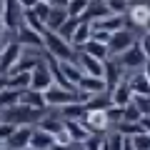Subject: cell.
<instances>
[{
	"mask_svg": "<svg viewBox=\"0 0 150 150\" xmlns=\"http://www.w3.org/2000/svg\"><path fill=\"white\" fill-rule=\"evenodd\" d=\"M88 3H90V0H68V3H65V13H68V18H80L83 13H85Z\"/></svg>",
	"mask_w": 150,
	"mask_h": 150,
	"instance_id": "obj_29",
	"label": "cell"
},
{
	"mask_svg": "<svg viewBox=\"0 0 150 150\" xmlns=\"http://www.w3.org/2000/svg\"><path fill=\"white\" fill-rule=\"evenodd\" d=\"M58 70H60V75H63L65 80L73 83V85H78V80L83 78V70L75 60H58Z\"/></svg>",
	"mask_w": 150,
	"mask_h": 150,
	"instance_id": "obj_18",
	"label": "cell"
},
{
	"mask_svg": "<svg viewBox=\"0 0 150 150\" xmlns=\"http://www.w3.org/2000/svg\"><path fill=\"white\" fill-rule=\"evenodd\" d=\"M103 112H105L108 125H115V123H120V120H123V108H118V105H108Z\"/></svg>",
	"mask_w": 150,
	"mask_h": 150,
	"instance_id": "obj_35",
	"label": "cell"
},
{
	"mask_svg": "<svg viewBox=\"0 0 150 150\" xmlns=\"http://www.w3.org/2000/svg\"><path fill=\"white\" fill-rule=\"evenodd\" d=\"M30 85V73H13L8 75V88H15V90H23V88Z\"/></svg>",
	"mask_w": 150,
	"mask_h": 150,
	"instance_id": "obj_30",
	"label": "cell"
},
{
	"mask_svg": "<svg viewBox=\"0 0 150 150\" xmlns=\"http://www.w3.org/2000/svg\"><path fill=\"white\" fill-rule=\"evenodd\" d=\"M130 103H133V105L138 108L143 115H150V95H140V93H133Z\"/></svg>",
	"mask_w": 150,
	"mask_h": 150,
	"instance_id": "obj_33",
	"label": "cell"
},
{
	"mask_svg": "<svg viewBox=\"0 0 150 150\" xmlns=\"http://www.w3.org/2000/svg\"><path fill=\"white\" fill-rule=\"evenodd\" d=\"M108 98H110V105H118V108L128 105L130 98H133V90H130L128 80H120L118 85H112L110 90H108Z\"/></svg>",
	"mask_w": 150,
	"mask_h": 150,
	"instance_id": "obj_13",
	"label": "cell"
},
{
	"mask_svg": "<svg viewBox=\"0 0 150 150\" xmlns=\"http://www.w3.org/2000/svg\"><path fill=\"white\" fill-rule=\"evenodd\" d=\"M40 115H43V110H35V108L23 105V103H15V105L0 110V120H8L13 125H35Z\"/></svg>",
	"mask_w": 150,
	"mask_h": 150,
	"instance_id": "obj_2",
	"label": "cell"
},
{
	"mask_svg": "<svg viewBox=\"0 0 150 150\" xmlns=\"http://www.w3.org/2000/svg\"><path fill=\"white\" fill-rule=\"evenodd\" d=\"M20 103L23 105H30L35 110H45V98H43V90H35V88H23L20 90Z\"/></svg>",
	"mask_w": 150,
	"mask_h": 150,
	"instance_id": "obj_16",
	"label": "cell"
},
{
	"mask_svg": "<svg viewBox=\"0 0 150 150\" xmlns=\"http://www.w3.org/2000/svg\"><path fill=\"white\" fill-rule=\"evenodd\" d=\"M140 115H143V112H140L138 108L133 105V103L123 105V120H125V123H138V120H140Z\"/></svg>",
	"mask_w": 150,
	"mask_h": 150,
	"instance_id": "obj_36",
	"label": "cell"
},
{
	"mask_svg": "<svg viewBox=\"0 0 150 150\" xmlns=\"http://www.w3.org/2000/svg\"><path fill=\"white\" fill-rule=\"evenodd\" d=\"M63 125H65V133H68L70 143L83 145V143L88 140V135H90V130H88L80 120H68V118H63Z\"/></svg>",
	"mask_w": 150,
	"mask_h": 150,
	"instance_id": "obj_14",
	"label": "cell"
},
{
	"mask_svg": "<svg viewBox=\"0 0 150 150\" xmlns=\"http://www.w3.org/2000/svg\"><path fill=\"white\" fill-rule=\"evenodd\" d=\"M115 128H118V133L120 135H125V138H130V135H135V133H140V123H125V120H120V123H115ZM148 133V130H145Z\"/></svg>",
	"mask_w": 150,
	"mask_h": 150,
	"instance_id": "obj_34",
	"label": "cell"
},
{
	"mask_svg": "<svg viewBox=\"0 0 150 150\" xmlns=\"http://www.w3.org/2000/svg\"><path fill=\"white\" fill-rule=\"evenodd\" d=\"M63 112H65L68 120H80L83 115L88 112V108H85L83 100H73V103H68V105H63Z\"/></svg>",
	"mask_w": 150,
	"mask_h": 150,
	"instance_id": "obj_25",
	"label": "cell"
},
{
	"mask_svg": "<svg viewBox=\"0 0 150 150\" xmlns=\"http://www.w3.org/2000/svg\"><path fill=\"white\" fill-rule=\"evenodd\" d=\"M105 3V8L110 10V15H123V13H128L130 3L128 0H103Z\"/></svg>",
	"mask_w": 150,
	"mask_h": 150,
	"instance_id": "obj_32",
	"label": "cell"
},
{
	"mask_svg": "<svg viewBox=\"0 0 150 150\" xmlns=\"http://www.w3.org/2000/svg\"><path fill=\"white\" fill-rule=\"evenodd\" d=\"M75 88L83 93V98H85V100H90L93 95H98V93H105V90H108V85H105V80H103V78L85 75V73H83V78L78 80V85H75Z\"/></svg>",
	"mask_w": 150,
	"mask_h": 150,
	"instance_id": "obj_10",
	"label": "cell"
},
{
	"mask_svg": "<svg viewBox=\"0 0 150 150\" xmlns=\"http://www.w3.org/2000/svg\"><path fill=\"white\" fill-rule=\"evenodd\" d=\"M3 88H8V75H0V90Z\"/></svg>",
	"mask_w": 150,
	"mask_h": 150,
	"instance_id": "obj_43",
	"label": "cell"
},
{
	"mask_svg": "<svg viewBox=\"0 0 150 150\" xmlns=\"http://www.w3.org/2000/svg\"><path fill=\"white\" fill-rule=\"evenodd\" d=\"M125 80H128V85H130V90H133V93L150 95V78H148V73H145L143 68H140V73L130 75V78H125Z\"/></svg>",
	"mask_w": 150,
	"mask_h": 150,
	"instance_id": "obj_20",
	"label": "cell"
},
{
	"mask_svg": "<svg viewBox=\"0 0 150 150\" xmlns=\"http://www.w3.org/2000/svg\"><path fill=\"white\" fill-rule=\"evenodd\" d=\"M93 28H100V30H105V33H115V30H120V28H125V20H123V15H105V18H100V20L93 23Z\"/></svg>",
	"mask_w": 150,
	"mask_h": 150,
	"instance_id": "obj_22",
	"label": "cell"
},
{
	"mask_svg": "<svg viewBox=\"0 0 150 150\" xmlns=\"http://www.w3.org/2000/svg\"><path fill=\"white\" fill-rule=\"evenodd\" d=\"M128 18L138 28H145L148 25V18H150V10H148V5H143V3H140V5H130L128 8Z\"/></svg>",
	"mask_w": 150,
	"mask_h": 150,
	"instance_id": "obj_24",
	"label": "cell"
},
{
	"mask_svg": "<svg viewBox=\"0 0 150 150\" xmlns=\"http://www.w3.org/2000/svg\"><path fill=\"white\" fill-rule=\"evenodd\" d=\"M15 130V125L13 123H8V120H0V143H5V138Z\"/></svg>",
	"mask_w": 150,
	"mask_h": 150,
	"instance_id": "obj_38",
	"label": "cell"
},
{
	"mask_svg": "<svg viewBox=\"0 0 150 150\" xmlns=\"http://www.w3.org/2000/svg\"><path fill=\"white\" fill-rule=\"evenodd\" d=\"M120 150H135L133 143H130V138H123V148H120Z\"/></svg>",
	"mask_w": 150,
	"mask_h": 150,
	"instance_id": "obj_41",
	"label": "cell"
},
{
	"mask_svg": "<svg viewBox=\"0 0 150 150\" xmlns=\"http://www.w3.org/2000/svg\"><path fill=\"white\" fill-rule=\"evenodd\" d=\"M0 150H10V148H5V145H0Z\"/></svg>",
	"mask_w": 150,
	"mask_h": 150,
	"instance_id": "obj_45",
	"label": "cell"
},
{
	"mask_svg": "<svg viewBox=\"0 0 150 150\" xmlns=\"http://www.w3.org/2000/svg\"><path fill=\"white\" fill-rule=\"evenodd\" d=\"M20 23H23V25H28L30 30H35V33H43V30H45L43 20H40L33 10H23V20H20Z\"/></svg>",
	"mask_w": 150,
	"mask_h": 150,
	"instance_id": "obj_28",
	"label": "cell"
},
{
	"mask_svg": "<svg viewBox=\"0 0 150 150\" xmlns=\"http://www.w3.org/2000/svg\"><path fill=\"white\" fill-rule=\"evenodd\" d=\"M33 13H35L40 20H43V25H45V15H48V10H50V3H35V5L30 8Z\"/></svg>",
	"mask_w": 150,
	"mask_h": 150,
	"instance_id": "obj_37",
	"label": "cell"
},
{
	"mask_svg": "<svg viewBox=\"0 0 150 150\" xmlns=\"http://www.w3.org/2000/svg\"><path fill=\"white\" fill-rule=\"evenodd\" d=\"M3 33H5V25H3V0H0V38H3Z\"/></svg>",
	"mask_w": 150,
	"mask_h": 150,
	"instance_id": "obj_42",
	"label": "cell"
},
{
	"mask_svg": "<svg viewBox=\"0 0 150 150\" xmlns=\"http://www.w3.org/2000/svg\"><path fill=\"white\" fill-rule=\"evenodd\" d=\"M0 145H3V143H0Z\"/></svg>",
	"mask_w": 150,
	"mask_h": 150,
	"instance_id": "obj_47",
	"label": "cell"
},
{
	"mask_svg": "<svg viewBox=\"0 0 150 150\" xmlns=\"http://www.w3.org/2000/svg\"><path fill=\"white\" fill-rule=\"evenodd\" d=\"M40 35H43V48L48 50V55H53L55 60H75L78 50H75L68 40H63L55 30H48V28H45Z\"/></svg>",
	"mask_w": 150,
	"mask_h": 150,
	"instance_id": "obj_1",
	"label": "cell"
},
{
	"mask_svg": "<svg viewBox=\"0 0 150 150\" xmlns=\"http://www.w3.org/2000/svg\"><path fill=\"white\" fill-rule=\"evenodd\" d=\"M15 103H20V90H15V88H3L0 90V110L15 105Z\"/></svg>",
	"mask_w": 150,
	"mask_h": 150,
	"instance_id": "obj_26",
	"label": "cell"
},
{
	"mask_svg": "<svg viewBox=\"0 0 150 150\" xmlns=\"http://www.w3.org/2000/svg\"><path fill=\"white\" fill-rule=\"evenodd\" d=\"M15 35V43L20 45V48H35V50H43V35L35 30H30L28 25H18V30L13 33Z\"/></svg>",
	"mask_w": 150,
	"mask_h": 150,
	"instance_id": "obj_8",
	"label": "cell"
},
{
	"mask_svg": "<svg viewBox=\"0 0 150 150\" xmlns=\"http://www.w3.org/2000/svg\"><path fill=\"white\" fill-rule=\"evenodd\" d=\"M38 3H50V0H38Z\"/></svg>",
	"mask_w": 150,
	"mask_h": 150,
	"instance_id": "obj_46",
	"label": "cell"
},
{
	"mask_svg": "<svg viewBox=\"0 0 150 150\" xmlns=\"http://www.w3.org/2000/svg\"><path fill=\"white\" fill-rule=\"evenodd\" d=\"M55 143V138L50 133H45V130L35 128L33 125V133H30V140H28V145H30L33 150H50V145Z\"/></svg>",
	"mask_w": 150,
	"mask_h": 150,
	"instance_id": "obj_17",
	"label": "cell"
},
{
	"mask_svg": "<svg viewBox=\"0 0 150 150\" xmlns=\"http://www.w3.org/2000/svg\"><path fill=\"white\" fill-rule=\"evenodd\" d=\"M30 133H33V125H15V130L5 138V143H3V145L10 148V150H20V148H25V145H28Z\"/></svg>",
	"mask_w": 150,
	"mask_h": 150,
	"instance_id": "obj_11",
	"label": "cell"
},
{
	"mask_svg": "<svg viewBox=\"0 0 150 150\" xmlns=\"http://www.w3.org/2000/svg\"><path fill=\"white\" fill-rule=\"evenodd\" d=\"M138 43H140V48H143L145 53L150 55V35H143V38H140V40H138Z\"/></svg>",
	"mask_w": 150,
	"mask_h": 150,
	"instance_id": "obj_39",
	"label": "cell"
},
{
	"mask_svg": "<svg viewBox=\"0 0 150 150\" xmlns=\"http://www.w3.org/2000/svg\"><path fill=\"white\" fill-rule=\"evenodd\" d=\"M80 53H88V55H93V58H98V60H108L110 55H108V43H100V40H93V38H88L85 43L80 45Z\"/></svg>",
	"mask_w": 150,
	"mask_h": 150,
	"instance_id": "obj_19",
	"label": "cell"
},
{
	"mask_svg": "<svg viewBox=\"0 0 150 150\" xmlns=\"http://www.w3.org/2000/svg\"><path fill=\"white\" fill-rule=\"evenodd\" d=\"M90 30H93V25H90L88 20H78V25H75V33H73V38H70V45L78 50V48H80V45L88 40V38H90Z\"/></svg>",
	"mask_w": 150,
	"mask_h": 150,
	"instance_id": "obj_21",
	"label": "cell"
},
{
	"mask_svg": "<svg viewBox=\"0 0 150 150\" xmlns=\"http://www.w3.org/2000/svg\"><path fill=\"white\" fill-rule=\"evenodd\" d=\"M130 143H133V148H135V150H150V133L140 130V133L130 135Z\"/></svg>",
	"mask_w": 150,
	"mask_h": 150,
	"instance_id": "obj_31",
	"label": "cell"
},
{
	"mask_svg": "<svg viewBox=\"0 0 150 150\" xmlns=\"http://www.w3.org/2000/svg\"><path fill=\"white\" fill-rule=\"evenodd\" d=\"M123 65L115 63V60H103V80H105L108 90H110L112 85H118L120 80H125V73H123Z\"/></svg>",
	"mask_w": 150,
	"mask_h": 150,
	"instance_id": "obj_12",
	"label": "cell"
},
{
	"mask_svg": "<svg viewBox=\"0 0 150 150\" xmlns=\"http://www.w3.org/2000/svg\"><path fill=\"white\" fill-rule=\"evenodd\" d=\"M23 20V10L18 5V0H3V25L8 33H15Z\"/></svg>",
	"mask_w": 150,
	"mask_h": 150,
	"instance_id": "obj_7",
	"label": "cell"
},
{
	"mask_svg": "<svg viewBox=\"0 0 150 150\" xmlns=\"http://www.w3.org/2000/svg\"><path fill=\"white\" fill-rule=\"evenodd\" d=\"M78 20H80V18H65L55 33H58L63 40H68V43H70V38H73V33H75V25H78Z\"/></svg>",
	"mask_w": 150,
	"mask_h": 150,
	"instance_id": "obj_27",
	"label": "cell"
},
{
	"mask_svg": "<svg viewBox=\"0 0 150 150\" xmlns=\"http://www.w3.org/2000/svg\"><path fill=\"white\" fill-rule=\"evenodd\" d=\"M20 55H23V48L15 43V40H8L5 45H0V75L10 73Z\"/></svg>",
	"mask_w": 150,
	"mask_h": 150,
	"instance_id": "obj_5",
	"label": "cell"
},
{
	"mask_svg": "<svg viewBox=\"0 0 150 150\" xmlns=\"http://www.w3.org/2000/svg\"><path fill=\"white\" fill-rule=\"evenodd\" d=\"M78 65H80V70L85 75H95V78H103V60H98V58H93V55H88V53H80L78 50Z\"/></svg>",
	"mask_w": 150,
	"mask_h": 150,
	"instance_id": "obj_15",
	"label": "cell"
},
{
	"mask_svg": "<svg viewBox=\"0 0 150 150\" xmlns=\"http://www.w3.org/2000/svg\"><path fill=\"white\" fill-rule=\"evenodd\" d=\"M53 83V75H50V68L45 60H38L30 70V85L28 88H35V90H45V88Z\"/></svg>",
	"mask_w": 150,
	"mask_h": 150,
	"instance_id": "obj_9",
	"label": "cell"
},
{
	"mask_svg": "<svg viewBox=\"0 0 150 150\" xmlns=\"http://www.w3.org/2000/svg\"><path fill=\"white\" fill-rule=\"evenodd\" d=\"M20 150H33V148H30V145H25V148H20Z\"/></svg>",
	"mask_w": 150,
	"mask_h": 150,
	"instance_id": "obj_44",
	"label": "cell"
},
{
	"mask_svg": "<svg viewBox=\"0 0 150 150\" xmlns=\"http://www.w3.org/2000/svg\"><path fill=\"white\" fill-rule=\"evenodd\" d=\"M133 43H135V35L130 30H125V28H120V30L110 33V40H108V55H120L125 48H130Z\"/></svg>",
	"mask_w": 150,
	"mask_h": 150,
	"instance_id": "obj_6",
	"label": "cell"
},
{
	"mask_svg": "<svg viewBox=\"0 0 150 150\" xmlns=\"http://www.w3.org/2000/svg\"><path fill=\"white\" fill-rule=\"evenodd\" d=\"M68 18V13H65V8H58V5H50L48 15H45V28L48 30H58L60 23Z\"/></svg>",
	"mask_w": 150,
	"mask_h": 150,
	"instance_id": "obj_23",
	"label": "cell"
},
{
	"mask_svg": "<svg viewBox=\"0 0 150 150\" xmlns=\"http://www.w3.org/2000/svg\"><path fill=\"white\" fill-rule=\"evenodd\" d=\"M145 63H148V53H145L143 48H140V43L135 40L130 48H125L123 53H120V65H123L125 70H140L145 68Z\"/></svg>",
	"mask_w": 150,
	"mask_h": 150,
	"instance_id": "obj_4",
	"label": "cell"
},
{
	"mask_svg": "<svg viewBox=\"0 0 150 150\" xmlns=\"http://www.w3.org/2000/svg\"><path fill=\"white\" fill-rule=\"evenodd\" d=\"M43 98H45V105H55V108H63V105H68V103H73V100L85 103V98H83V93L78 90V88H75V90H68V88H60V85H55V83H50L43 90Z\"/></svg>",
	"mask_w": 150,
	"mask_h": 150,
	"instance_id": "obj_3",
	"label": "cell"
},
{
	"mask_svg": "<svg viewBox=\"0 0 150 150\" xmlns=\"http://www.w3.org/2000/svg\"><path fill=\"white\" fill-rule=\"evenodd\" d=\"M38 0H18V5H20V10H30L33 5H35Z\"/></svg>",
	"mask_w": 150,
	"mask_h": 150,
	"instance_id": "obj_40",
	"label": "cell"
}]
</instances>
